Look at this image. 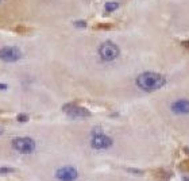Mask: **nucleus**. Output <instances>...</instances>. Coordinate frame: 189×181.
<instances>
[{
    "instance_id": "obj_1",
    "label": "nucleus",
    "mask_w": 189,
    "mask_h": 181,
    "mask_svg": "<svg viewBox=\"0 0 189 181\" xmlns=\"http://www.w3.org/2000/svg\"><path fill=\"white\" fill-rule=\"evenodd\" d=\"M165 83H166L165 77L154 72H145L142 75H139L137 79V85L141 89L147 90V92L159 89L165 85Z\"/></svg>"
},
{
    "instance_id": "obj_2",
    "label": "nucleus",
    "mask_w": 189,
    "mask_h": 181,
    "mask_svg": "<svg viewBox=\"0 0 189 181\" xmlns=\"http://www.w3.org/2000/svg\"><path fill=\"white\" fill-rule=\"evenodd\" d=\"M99 54H100V57L104 61H114L119 57L120 50H119V47L114 42L107 41V42L100 45V47H99Z\"/></svg>"
},
{
    "instance_id": "obj_3",
    "label": "nucleus",
    "mask_w": 189,
    "mask_h": 181,
    "mask_svg": "<svg viewBox=\"0 0 189 181\" xmlns=\"http://www.w3.org/2000/svg\"><path fill=\"white\" fill-rule=\"evenodd\" d=\"M23 57V53L16 46H4L0 49V60L4 62H16Z\"/></svg>"
},
{
    "instance_id": "obj_4",
    "label": "nucleus",
    "mask_w": 189,
    "mask_h": 181,
    "mask_svg": "<svg viewBox=\"0 0 189 181\" xmlns=\"http://www.w3.org/2000/svg\"><path fill=\"white\" fill-rule=\"evenodd\" d=\"M12 146H14V149L16 151H19L22 154H31L35 150V142L28 137L14 139L12 141Z\"/></svg>"
},
{
    "instance_id": "obj_5",
    "label": "nucleus",
    "mask_w": 189,
    "mask_h": 181,
    "mask_svg": "<svg viewBox=\"0 0 189 181\" xmlns=\"http://www.w3.org/2000/svg\"><path fill=\"white\" fill-rule=\"evenodd\" d=\"M62 110L70 118H77V119H79V118H88V116H91V112H89L87 108L80 107V105H76V104H73V103L65 104Z\"/></svg>"
},
{
    "instance_id": "obj_6",
    "label": "nucleus",
    "mask_w": 189,
    "mask_h": 181,
    "mask_svg": "<svg viewBox=\"0 0 189 181\" xmlns=\"http://www.w3.org/2000/svg\"><path fill=\"white\" fill-rule=\"evenodd\" d=\"M56 177L60 181H75L79 177V172L73 166H64L56 172Z\"/></svg>"
},
{
    "instance_id": "obj_7",
    "label": "nucleus",
    "mask_w": 189,
    "mask_h": 181,
    "mask_svg": "<svg viewBox=\"0 0 189 181\" xmlns=\"http://www.w3.org/2000/svg\"><path fill=\"white\" fill-rule=\"evenodd\" d=\"M114 141L109 137H107L105 134H94L92 139H91V145L93 149H108V147L112 146Z\"/></svg>"
},
{
    "instance_id": "obj_8",
    "label": "nucleus",
    "mask_w": 189,
    "mask_h": 181,
    "mask_svg": "<svg viewBox=\"0 0 189 181\" xmlns=\"http://www.w3.org/2000/svg\"><path fill=\"white\" fill-rule=\"evenodd\" d=\"M170 110L177 115L189 114V100H187V99H180V100L172 103Z\"/></svg>"
},
{
    "instance_id": "obj_9",
    "label": "nucleus",
    "mask_w": 189,
    "mask_h": 181,
    "mask_svg": "<svg viewBox=\"0 0 189 181\" xmlns=\"http://www.w3.org/2000/svg\"><path fill=\"white\" fill-rule=\"evenodd\" d=\"M154 177L158 181H169L172 174H170V172H167L165 169H157L154 172Z\"/></svg>"
},
{
    "instance_id": "obj_10",
    "label": "nucleus",
    "mask_w": 189,
    "mask_h": 181,
    "mask_svg": "<svg viewBox=\"0 0 189 181\" xmlns=\"http://www.w3.org/2000/svg\"><path fill=\"white\" fill-rule=\"evenodd\" d=\"M119 8V3L118 2H108L105 3V11L107 12H112L115 10H118Z\"/></svg>"
},
{
    "instance_id": "obj_11",
    "label": "nucleus",
    "mask_w": 189,
    "mask_h": 181,
    "mask_svg": "<svg viewBox=\"0 0 189 181\" xmlns=\"http://www.w3.org/2000/svg\"><path fill=\"white\" fill-rule=\"evenodd\" d=\"M15 169L12 168H0V174H8V173H14Z\"/></svg>"
},
{
    "instance_id": "obj_12",
    "label": "nucleus",
    "mask_w": 189,
    "mask_h": 181,
    "mask_svg": "<svg viewBox=\"0 0 189 181\" xmlns=\"http://www.w3.org/2000/svg\"><path fill=\"white\" fill-rule=\"evenodd\" d=\"M75 26H76V27L84 28V27H87V22H85V20H76V22H75Z\"/></svg>"
},
{
    "instance_id": "obj_13",
    "label": "nucleus",
    "mask_w": 189,
    "mask_h": 181,
    "mask_svg": "<svg viewBox=\"0 0 189 181\" xmlns=\"http://www.w3.org/2000/svg\"><path fill=\"white\" fill-rule=\"evenodd\" d=\"M18 122H27L28 120V116L27 115H24V114H20V115H18Z\"/></svg>"
},
{
    "instance_id": "obj_14",
    "label": "nucleus",
    "mask_w": 189,
    "mask_h": 181,
    "mask_svg": "<svg viewBox=\"0 0 189 181\" xmlns=\"http://www.w3.org/2000/svg\"><path fill=\"white\" fill-rule=\"evenodd\" d=\"M180 166H181L184 170H189V159H185V161H184Z\"/></svg>"
},
{
    "instance_id": "obj_15",
    "label": "nucleus",
    "mask_w": 189,
    "mask_h": 181,
    "mask_svg": "<svg viewBox=\"0 0 189 181\" xmlns=\"http://www.w3.org/2000/svg\"><path fill=\"white\" fill-rule=\"evenodd\" d=\"M128 172H133V173H137V174H142L143 173L142 170H137V169H128Z\"/></svg>"
},
{
    "instance_id": "obj_16",
    "label": "nucleus",
    "mask_w": 189,
    "mask_h": 181,
    "mask_svg": "<svg viewBox=\"0 0 189 181\" xmlns=\"http://www.w3.org/2000/svg\"><path fill=\"white\" fill-rule=\"evenodd\" d=\"M182 46L189 49V41H182Z\"/></svg>"
},
{
    "instance_id": "obj_17",
    "label": "nucleus",
    "mask_w": 189,
    "mask_h": 181,
    "mask_svg": "<svg viewBox=\"0 0 189 181\" xmlns=\"http://www.w3.org/2000/svg\"><path fill=\"white\" fill-rule=\"evenodd\" d=\"M0 89H7V85L6 84H0Z\"/></svg>"
},
{
    "instance_id": "obj_18",
    "label": "nucleus",
    "mask_w": 189,
    "mask_h": 181,
    "mask_svg": "<svg viewBox=\"0 0 189 181\" xmlns=\"http://www.w3.org/2000/svg\"><path fill=\"white\" fill-rule=\"evenodd\" d=\"M184 151H185L187 154H189V149H187V147H185V149H184Z\"/></svg>"
},
{
    "instance_id": "obj_19",
    "label": "nucleus",
    "mask_w": 189,
    "mask_h": 181,
    "mask_svg": "<svg viewBox=\"0 0 189 181\" xmlns=\"http://www.w3.org/2000/svg\"><path fill=\"white\" fill-rule=\"evenodd\" d=\"M182 181H189V177H184V179H182Z\"/></svg>"
},
{
    "instance_id": "obj_20",
    "label": "nucleus",
    "mask_w": 189,
    "mask_h": 181,
    "mask_svg": "<svg viewBox=\"0 0 189 181\" xmlns=\"http://www.w3.org/2000/svg\"><path fill=\"white\" fill-rule=\"evenodd\" d=\"M3 131H4V130L2 129V127H0V135H2V134H3Z\"/></svg>"
}]
</instances>
